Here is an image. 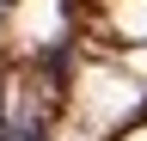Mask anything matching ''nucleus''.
<instances>
[{"label": "nucleus", "mask_w": 147, "mask_h": 141, "mask_svg": "<svg viewBox=\"0 0 147 141\" xmlns=\"http://www.w3.org/2000/svg\"><path fill=\"white\" fill-rule=\"evenodd\" d=\"M6 129H12V123H6V104H0V141H6Z\"/></svg>", "instance_id": "f257e3e1"}]
</instances>
